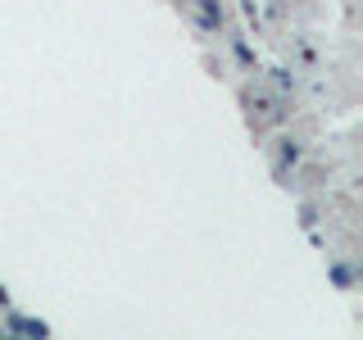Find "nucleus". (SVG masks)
I'll return each instance as SVG.
<instances>
[{"mask_svg": "<svg viewBox=\"0 0 363 340\" xmlns=\"http://www.w3.org/2000/svg\"><path fill=\"white\" fill-rule=\"evenodd\" d=\"M9 309V295H5V286H0V313H5Z\"/></svg>", "mask_w": 363, "mask_h": 340, "instance_id": "1", "label": "nucleus"}, {"mask_svg": "<svg viewBox=\"0 0 363 340\" xmlns=\"http://www.w3.org/2000/svg\"><path fill=\"white\" fill-rule=\"evenodd\" d=\"M0 340H9V336H0Z\"/></svg>", "mask_w": 363, "mask_h": 340, "instance_id": "2", "label": "nucleus"}]
</instances>
